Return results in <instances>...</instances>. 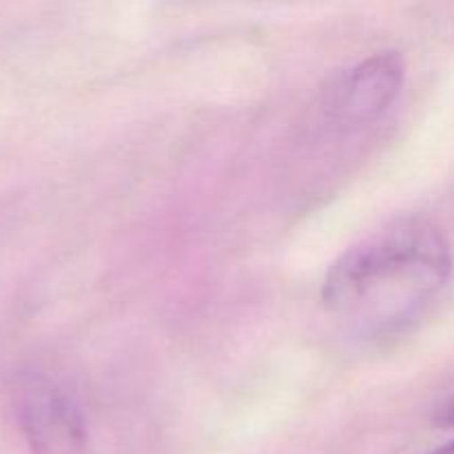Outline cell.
<instances>
[{"instance_id": "2", "label": "cell", "mask_w": 454, "mask_h": 454, "mask_svg": "<svg viewBox=\"0 0 454 454\" xmlns=\"http://www.w3.org/2000/svg\"><path fill=\"white\" fill-rule=\"evenodd\" d=\"M13 415L31 454H84L89 430L75 395L56 377L20 372L12 388Z\"/></svg>"}, {"instance_id": "3", "label": "cell", "mask_w": 454, "mask_h": 454, "mask_svg": "<svg viewBox=\"0 0 454 454\" xmlns=\"http://www.w3.org/2000/svg\"><path fill=\"white\" fill-rule=\"evenodd\" d=\"M406 65L397 51H381L333 74L322 87L319 106L337 127L375 122L397 100Z\"/></svg>"}, {"instance_id": "4", "label": "cell", "mask_w": 454, "mask_h": 454, "mask_svg": "<svg viewBox=\"0 0 454 454\" xmlns=\"http://www.w3.org/2000/svg\"><path fill=\"white\" fill-rule=\"evenodd\" d=\"M434 424L442 426V428H454V397L443 406H439V411L434 412Z\"/></svg>"}, {"instance_id": "5", "label": "cell", "mask_w": 454, "mask_h": 454, "mask_svg": "<svg viewBox=\"0 0 454 454\" xmlns=\"http://www.w3.org/2000/svg\"><path fill=\"white\" fill-rule=\"evenodd\" d=\"M428 454H454V439H452V442H448L446 446L437 448V450H433V452H428Z\"/></svg>"}, {"instance_id": "1", "label": "cell", "mask_w": 454, "mask_h": 454, "mask_svg": "<svg viewBox=\"0 0 454 454\" xmlns=\"http://www.w3.org/2000/svg\"><path fill=\"white\" fill-rule=\"evenodd\" d=\"M452 248L433 222L411 217L355 244L328 269L322 301L362 337H384L419 317L446 288Z\"/></svg>"}]
</instances>
